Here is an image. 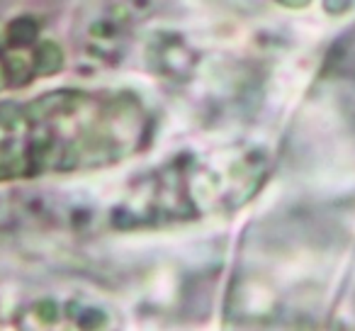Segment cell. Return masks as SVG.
Listing matches in <instances>:
<instances>
[{"label": "cell", "mask_w": 355, "mask_h": 331, "mask_svg": "<svg viewBox=\"0 0 355 331\" xmlns=\"http://www.w3.org/2000/svg\"><path fill=\"white\" fill-rule=\"evenodd\" d=\"M32 66H35L37 73L41 76H51V73L61 71L64 66V51L56 41L46 39L41 44H37L35 57H32Z\"/></svg>", "instance_id": "6da1fadb"}, {"label": "cell", "mask_w": 355, "mask_h": 331, "mask_svg": "<svg viewBox=\"0 0 355 331\" xmlns=\"http://www.w3.org/2000/svg\"><path fill=\"white\" fill-rule=\"evenodd\" d=\"M6 35L10 46H30L37 39V35H39V25H37L35 17H15L8 25Z\"/></svg>", "instance_id": "7a4b0ae2"}, {"label": "cell", "mask_w": 355, "mask_h": 331, "mask_svg": "<svg viewBox=\"0 0 355 331\" xmlns=\"http://www.w3.org/2000/svg\"><path fill=\"white\" fill-rule=\"evenodd\" d=\"M32 71H35V66L25 57L12 54V57L6 59V76L10 81V86H25L32 78Z\"/></svg>", "instance_id": "3957f363"}, {"label": "cell", "mask_w": 355, "mask_h": 331, "mask_svg": "<svg viewBox=\"0 0 355 331\" xmlns=\"http://www.w3.org/2000/svg\"><path fill=\"white\" fill-rule=\"evenodd\" d=\"M22 122V110L12 102L0 105V127L3 129H15Z\"/></svg>", "instance_id": "277c9868"}, {"label": "cell", "mask_w": 355, "mask_h": 331, "mask_svg": "<svg viewBox=\"0 0 355 331\" xmlns=\"http://www.w3.org/2000/svg\"><path fill=\"white\" fill-rule=\"evenodd\" d=\"M353 0H324V10L331 12V15H340L350 8Z\"/></svg>", "instance_id": "5b68a950"}, {"label": "cell", "mask_w": 355, "mask_h": 331, "mask_svg": "<svg viewBox=\"0 0 355 331\" xmlns=\"http://www.w3.org/2000/svg\"><path fill=\"white\" fill-rule=\"evenodd\" d=\"M278 3L285 8H305V6H309L311 0H278Z\"/></svg>", "instance_id": "8992f818"}, {"label": "cell", "mask_w": 355, "mask_h": 331, "mask_svg": "<svg viewBox=\"0 0 355 331\" xmlns=\"http://www.w3.org/2000/svg\"><path fill=\"white\" fill-rule=\"evenodd\" d=\"M6 81H8V76H6V66H0V88L6 86Z\"/></svg>", "instance_id": "52a82bcc"}]
</instances>
